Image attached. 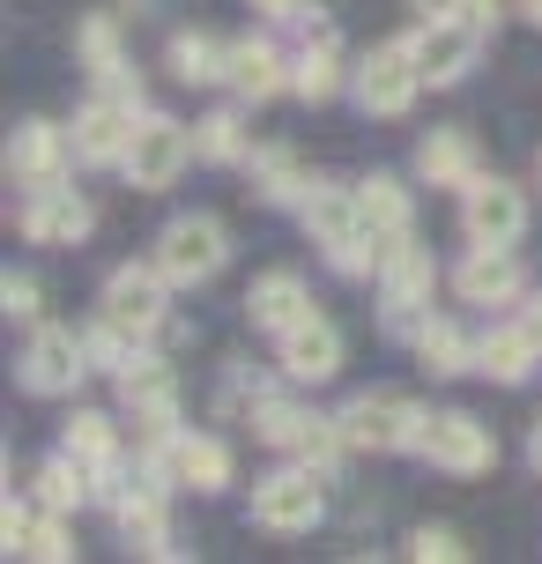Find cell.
Listing matches in <instances>:
<instances>
[{
	"label": "cell",
	"mask_w": 542,
	"mask_h": 564,
	"mask_svg": "<svg viewBox=\"0 0 542 564\" xmlns=\"http://www.w3.org/2000/svg\"><path fill=\"white\" fill-rule=\"evenodd\" d=\"M305 230H313L327 260L343 275H379V246H371V224H365V200L343 194V186H313L305 200Z\"/></svg>",
	"instance_id": "obj_1"
},
{
	"label": "cell",
	"mask_w": 542,
	"mask_h": 564,
	"mask_svg": "<svg viewBox=\"0 0 542 564\" xmlns=\"http://www.w3.org/2000/svg\"><path fill=\"white\" fill-rule=\"evenodd\" d=\"M416 89H424V67H416V45H409V37L371 45L365 67H357V105H365L371 119H401L416 105Z\"/></svg>",
	"instance_id": "obj_2"
},
{
	"label": "cell",
	"mask_w": 542,
	"mask_h": 564,
	"mask_svg": "<svg viewBox=\"0 0 542 564\" xmlns=\"http://www.w3.org/2000/svg\"><path fill=\"white\" fill-rule=\"evenodd\" d=\"M424 423L431 416L409 394H357L343 409V438L357 453H409L416 438H424Z\"/></svg>",
	"instance_id": "obj_3"
},
{
	"label": "cell",
	"mask_w": 542,
	"mask_h": 564,
	"mask_svg": "<svg viewBox=\"0 0 542 564\" xmlns=\"http://www.w3.org/2000/svg\"><path fill=\"white\" fill-rule=\"evenodd\" d=\"M200 156V141L178 127V119H156V112H142V127H134V141H127V156H119V171L142 186V194H164L178 171Z\"/></svg>",
	"instance_id": "obj_4"
},
{
	"label": "cell",
	"mask_w": 542,
	"mask_h": 564,
	"mask_svg": "<svg viewBox=\"0 0 542 564\" xmlns=\"http://www.w3.org/2000/svg\"><path fill=\"white\" fill-rule=\"evenodd\" d=\"M230 260V238L216 216H178V224H164V238H156V268L178 282V290H194V282H216Z\"/></svg>",
	"instance_id": "obj_5"
},
{
	"label": "cell",
	"mask_w": 542,
	"mask_h": 564,
	"mask_svg": "<svg viewBox=\"0 0 542 564\" xmlns=\"http://www.w3.org/2000/svg\"><path fill=\"white\" fill-rule=\"evenodd\" d=\"M431 290H438V268H431V253L409 238L401 253H387V268H379V305H387V327L394 335H416L431 312Z\"/></svg>",
	"instance_id": "obj_6"
},
{
	"label": "cell",
	"mask_w": 542,
	"mask_h": 564,
	"mask_svg": "<svg viewBox=\"0 0 542 564\" xmlns=\"http://www.w3.org/2000/svg\"><path fill=\"white\" fill-rule=\"evenodd\" d=\"M460 230H468V246H520L528 194L506 186V178H468L460 186Z\"/></svg>",
	"instance_id": "obj_7"
},
{
	"label": "cell",
	"mask_w": 542,
	"mask_h": 564,
	"mask_svg": "<svg viewBox=\"0 0 542 564\" xmlns=\"http://www.w3.org/2000/svg\"><path fill=\"white\" fill-rule=\"evenodd\" d=\"M142 112L149 105H134V97L97 89L83 112H75V164H119L127 141H134V127H142Z\"/></svg>",
	"instance_id": "obj_8"
},
{
	"label": "cell",
	"mask_w": 542,
	"mask_h": 564,
	"mask_svg": "<svg viewBox=\"0 0 542 564\" xmlns=\"http://www.w3.org/2000/svg\"><path fill=\"white\" fill-rule=\"evenodd\" d=\"M319 512H327L319 468H283V476L253 482V520L268 535H305V528H319Z\"/></svg>",
	"instance_id": "obj_9"
},
{
	"label": "cell",
	"mask_w": 542,
	"mask_h": 564,
	"mask_svg": "<svg viewBox=\"0 0 542 564\" xmlns=\"http://www.w3.org/2000/svg\"><path fill=\"white\" fill-rule=\"evenodd\" d=\"M172 290L178 282L149 260V268H119L112 282H105V319H119L127 335H156L164 327V312H172Z\"/></svg>",
	"instance_id": "obj_10"
},
{
	"label": "cell",
	"mask_w": 542,
	"mask_h": 564,
	"mask_svg": "<svg viewBox=\"0 0 542 564\" xmlns=\"http://www.w3.org/2000/svg\"><path fill=\"white\" fill-rule=\"evenodd\" d=\"M416 453H424L431 468H446V476H484L490 460H498V438H490V431H484L476 416L446 409V416H431V423H424Z\"/></svg>",
	"instance_id": "obj_11"
},
{
	"label": "cell",
	"mask_w": 542,
	"mask_h": 564,
	"mask_svg": "<svg viewBox=\"0 0 542 564\" xmlns=\"http://www.w3.org/2000/svg\"><path fill=\"white\" fill-rule=\"evenodd\" d=\"M89 371V341L67 335V327H45L30 335V357H23V387L30 394H75Z\"/></svg>",
	"instance_id": "obj_12"
},
{
	"label": "cell",
	"mask_w": 542,
	"mask_h": 564,
	"mask_svg": "<svg viewBox=\"0 0 542 564\" xmlns=\"http://www.w3.org/2000/svg\"><path fill=\"white\" fill-rule=\"evenodd\" d=\"M409 45H416V67H424V83H431V89H454L460 75L476 67V53H484V37L460 23V15H438V23H424L416 37H409Z\"/></svg>",
	"instance_id": "obj_13"
},
{
	"label": "cell",
	"mask_w": 542,
	"mask_h": 564,
	"mask_svg": "<svg viewBox=\"0 0 542 564\" xmlns=\"http://www.w3.org/2000/svg\"><path fill=\"white\" fill-rule=\"evenodd\" d=\"M89 224H97V208L83 194H67V186H30L23 200V238L30 246H83Z\"/></svg>",
	"instance_id": "obj_14"
},
{
	"label": "cell",
	"mask_w": 542,
	"mask_h": 564,
	"mask_svg": "<svg viewBox=\"0 0 542 564\" xmlns=\"http://www.w3.org/2000/svg\"><path fill=\"white\" fill-rule=\"evenodd\" d=\"M283 371L297 379V387L335 379V371H343V327H335V319H319V312H305V319L283 335Z\"/></svg>",
	"instance_id": "obj_15"
},
{
	"label": "cell",
	"mask_w": 542,
	"mask_h": 564,
	"mask_svg": "<svg viewBox=\"0 0 542 564\" xmlns=\"http://www.w3.org/2000/svg\"><path fill=\"white\" fill-rule=\"evenodd\" d=\"M67 156H75V134H59L45 119L15 127V141H8V171L23 186H67Z\"/></svg>",
	"instance_id": "obj_16"
},
{
	"label": "cell",
	"mask_w": 542,
	"mask_h": 564,
	"mask_svg": "<svg viewBox=\"0 0 542 564\" xmlns=\"http://www.w3.org/2000/svg\"><path fill=\"white\" fill-rule=\"evenodd\" d=\"M520 282H528V275H520V260L506 253V246H476V253L460 260L454 290H460L476 312H498V305H513V297H520Z\"/></svg>",
	"instance_id": "obj_17"
},
{
	"label": "cell",
	"mask_w": 542,
	"mask_h": 564,
	"mask_svg": "<svg viewBox=\"0 0 542 564\" xmlns=\"http://www.w3.org/2000/svg\"><path fill=\"white\" fill-rule=\"evenodd\" d=\"M246 105H268V97H283L290 83H297V67H290L268 37H246V45H230V75H224Z\"/></svg>",
	"instance_id": "obj_18"
},
{
	"label": "cell",
	"mask_w": 542,
	"mask_h": 564,
	"mask_svg": "<svg viewBox=\"0 0 542 564\" xmlns=\"http://www.w3.org/2000/svg\"><path fill=\"white\" fill-rule=\"evenodd\" d=\"M112 512H119V535H127V550H142V557H172V528H164V482L142 476Z\"/></svg>",
	"instance_id": "obj_19"
},
{
	"label": "cell",
	"mask_w": 542,
	"mask_h": 564,
	"mask_svg": "<svg viewBox=\"0 0 542 564\" xmlns=\"http://www.w3.org/2000/svg\"><path fill=\"white\" fill-rule=\"evenodd\" d=\"M357 200H365L371 246H379V268H387V253H401V246H409V224H416V216H409V194H401V178H387V171H379V178H365V186H357Z\"/></svg>",
	"instance_id": "obj_20"
},
{
	"label": "cell",
	"mask_w": 542,
	"mask_h": 564,
	"mask_svg": "<svg viewBox=\"0 0 542 564\" xmlns=\"http://www.w3.org/2000/svg\"><path fill=\"white\" fill-rule=\"evenodd\" d=\"M246 312H253V327H268V335H290L313 312V297H305V282L290 275V268H275V275H260L246 290Z\"/></svg>",
	"instance_id": "obj_21"
},
{
	"label": "cell",
	"mask_w": 542,
	"mask_h": 564,
	"mask_svg": "<svg viewBox=\"0 0 542 564\" xmlns=\"http://www.w3.org/2000/svg\"><path fill=\"white\" fill-rule=\"evenodd\" d=\"M164 460H172V482H186V490H224L230 482V453L208 431H178Z\"/></svg>",
	"instance_id": "obj_22"
},
{
	"label": "cell",
	"mask_w": 542,
	"mask_h": 564,
	"mask_svg": "<svg viewBox=\"0 0 542 564\" xmlns=\"http://www.w3.org/2000/svg\"><path fill=\"white\" fill-rule=\"evenodd\" d=\"M535 357H542V341L528 335V327H490V335L476 341V371L498 379V387H520V379L535 371Z\"/></svg>",
	"instance_id": "obj_23"
},
{
	"label": "cell",
	"mask_w": 542,
	"mask_h": 564,
	"mask_svg": "<svg viewBox=\"0 0 542 564\" xmlns=\"http://www.w3.org/2000/svg\"><path fill=\"white\" fill-rule=\"evenodd\" d=\"M0 542H8V557H45V564L75 557V550H67V535H59V512H53V506H45V512L8 506V520H0Z\"/></svg>",
	"instance_id": "obj_24"
},
{
	"label": "cell",
	"mask_w": 542,
	"mask_h": 564,
	"mask_svg": "<svg viewBox=\"0 0 542 564\" xmlns=\"http://www.w3.org/2000/svg\"><path fill=\"white\" fill-rule=\"evenodd\" d=\"M119 401H127L134 416H178V379H172V365L134 357V365L119 371Z\"/></svg>",
	"instance_id": "obj_25"
},
{
	"label": "cell",
	"mask_w": 542,
	"mask_h": 564,
	"mask_svg": "<svg viewBox=\"0 0 542 564\" xmlns=\"http://www.w3.org/2000/svg\"><path fill=\"white\" fill-rule=\"evenodd\" d=\"M416 171H424V186H468L476 178V141L460 134V127H438L416 149Z\"/></svg>",
	"instance_id": "obj_26"
},
{
	"label": "cell",
	"mask_w": 542,
	"mask_h": 564,
	"mask_svg": "<svg viewBox=\"0 0 542 564\" xmlns=\"http://www.w3.org/2000/svg\"><path fill=\"white\" fill-rule=\"evenodd\" d=\"M409 341H416V365H424L431 379H460V371H476V341L460 335L454 319H424Z\"/></svg>",
	"instance_id": "obj_27"
},
{
	"label": "cell",
	"mask_w": 542,
	"mask_h": 564,
	"mask_svg": "<svg viewBox=\"0 0 542 564\" xmlns=\"http://www.w3.org/2000/svg\"><path fill=\"white\" fill-rule=\"evenodd\" d=\"M246 164H253V194H268V200H297V208H305V200H313V186H319V178H305V164L290 156L283 141L253 149Z\"/></svg>",
	"instance_id": "obj_28"
},
{
	"label": "cell",
	"mask_w": 542,
	"mask_h": 564,
	"mask_svg": "<svg viewBox=\"0 0 542 564\" xmlns=\"http://www.w3.org/2000/svg\"><path fill=\"white\" fill-rule=\"evenodd\" d=\"M172 75L186 89L224 83V75H230V45H216L208 30H178V37H172Z\"/></svg>",
	"instance_id": "obj_29"
},
{
	"label": "cell",
	"mask_w": 542,
	"mask_h": 564,
	"mask_svg": "<svg viewBox=\"0 0 542 564\" xmlns=\"http://www.w3.org/2000/svg\"><path fill=\"white\" fill-rule=\"evenodd\" d=\"M97 490H89V460H75V453H59L53 468L37 476V506H53V512H75V506H89Z\"/></svg>",
	"instance_id": "obj_30"
},
{
	"label": "cell",
	"mask_w": 542,
	"mask_h": 564,
	"mask_svg": "<svg viewBox=\"0 0 542 564\" xmlns=\"http://www.w3.org/2000/svg\"><path fill=\"white\" fill-rule=\"evenodd\" d=\"M305 431H313V409H290V401H268V394L253 401V438H260V446L297 453V438H305Z\"/></svg>",
	"instance_id": "obj_31"
},
{
	"label": "cell",
	"mask_w": 542,
	"mask_h": 564,
	"mask_svg": "<svg viewBox=\"0 0 542 564\" xmlns=\"http://www.w3.org/2000/svg\"><path fill=\"white\" fill-rule=\"evenodd\" d=\"M59 446L75 453V460H89V468H97V460H112V453H119V431H112V416H97V409H75V416H67V431H59Z\"/></svg>",
	"instance_id": "obj_32"
},
{
	"label": "cell",
	"mask_w": 542,
	"mask_h": 564,
	"mask_svg": "<svg viewBox=\"0 0 542 564\" xmlns=\"http://www.w3.org/2000/svg\"><path fill=\"white\" fill-rule=\"evenodd\" d=\"M194 141H200L208 164H246V127H238V112H208L194 127Z\"/></svg>",
	"instance_id": "obj_33"
},
{
	"label": "cell",
	"mask_w": 542,
	"mask_h": 564,
	"mask_svg": "<svg viewBox=\"0 0 542 564\" xmlns=\"http://www.w3.org/2000/svg\"><path fill=\"white\" fill-rule=\"evenodd\" d=\"M297 97H305V105H327V97H335V89H343V59H335V45H327V53H297Z\"/></svg>",
	"instance_id": "obj_34"
},
{
	"label": "cell",
	"mask_w": 542,
	"mask_h": 564,
	"mask_svg": "<svg viewBox=\"0 0 542 564\" xmlns=\"http://www.w3.org/2000/svg\"><path fill=\"white\" fill-rule=\"evenodd\" d=\"M409 557L416 564H460L468 550H460L454 528H416V535H409Z\"/></svg>",
	"instance_id": "obj_35"
},
{
	"label": "cell",
	"mask_w": 542,
	"mask_h": 564,
	"mask_svg": "<svg viewBox=\"0 0 542 564\" xmlns=\"http://www.w3.org/2000/svg\"><path fill=\"white\" fill-rule=\"evenodd\" d=\"M0 312H8L15 327H30V319H37V282H30V275H8V282H0Z\"/></svg>",
	"instance_id": "obj_36"
},
{
	"label": "cell",
	"mask_w": 542,
	"mask_h": 564,
	"mask_svg": "<svg viewBox=\"0 0 542 564\" xmlns=\"http://www.w3.org/2000/svg\"><path fill=\"white\" fill-rule=\"evenodd\" d=\"M460 23L476 30V37H490L498 30V0H460Z\"/></svg>",
	"instance_id": "obj_37"
},
{
	"label": "cell",
	"mask_w": 542,
	"mask_h": 564,
	"mask_svg": "<svg viewBox=\"0 0 542 564\" xmlns=\"http://www.w3.org/2000/svg\"><path fill=\"white\" fill-rule=\"evenodd\" d=\"M260 15H275V23H297V15H305V0H253Z\"/></svg>",
	"instance_id": "obj_38"
},
{
	"label": "cell",
	"mask_w": 542,
	"mask_h": 564,
	"mask_svg": "<svg viewBox=\"0 0 542 564\" xmlns=\"http://www.w3.org/2000/svg\"><path fill=\"white\" fill-rule=\"evenodd\" d=\"M409 8H416L424 23H438V15H460V0H409Z\"/></svg>",
	"instance_id": "obj_39"
},
{
	"label": "cell",
	"mask_w": 542,
	"mask_h": 564,
	"mask_svg": "<svg viewBox=\"0 0 542 564\" xmlns=\"http://www.w3.org/2000/svg\"><path fill=\"white\" fill-rule=\"evenodd\" d=\"M520 327H528V335L542 341V297H528V319H520Z\"/></svg>",
	"instance_id": "obj_40"
},
{
	"label": "cell",
	"mask_w": 542,
	"mask_h": 564,
	"mask_svg": "<svg viewBox=\"0 0 542 564\" xmlns=\"http://www.w3.org/2000/svg\"><path fill=\"white\" fill-rule=\"evenodd\" d=\"M528 460H535V468H542V416H535V438H528Z\"/></svg>",
	"instance_id": "obj_41"
},
{
	"label": "cell",
	"mask_w": 542,
	"mask_h": 564,
	"mask_svg": "<svg viewBox=\"0 0 542 564\" xmlns=\"http://www.w3.org/2000/svg\"><path fill=\"white\" fill-rule=\"evenodd\" d=\"M520 15H528V23H542V0H520Z\"/></svg>",
	"instance_id": "obj_42"
}]
</instances>
